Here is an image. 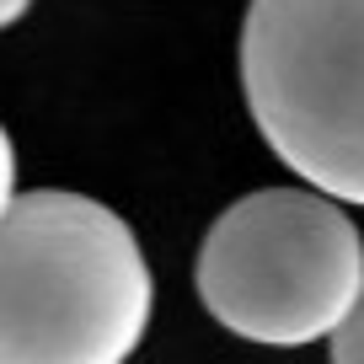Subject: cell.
Returning a JSON list of instances; mask_svg holds the SVG:
<instances>
[{
    "label": "cell",
    "mask_w": 364,
    "mask_h": 364,
    "mask_svg": "<svg viewBox=\"0 0 364 364\" xmlns=\"http://www.w3.org/2000/svg\"><path fill=\"white\" fill-rule=\"evenodd\" d=\"M332 364H364V289L343 316V327L332 332Z\"/></svg>",
    "instance_id": "277c9868"
},
{
    "label": "cell",
    "mask_w": 364,
    "mask_h": 364,
    "mask_svg": "<svg viewBox=\"0 0 364 364\" xmlns=\"http://www.w3.org/2000/svg\"><path fill=\"white\" fill-rule=\"evenodd\" d=\"M11 204H16V150H11V134L0 129V220Z\"/></svg>",
    "instance_id": "5b68a950"
},
{
    "label": "cell",
    "mask_w": 364,
    "mask_h": 364,
    "mask_svg": "<svg viewBox=\"0 0 364 364\" xmlns=\"http://www.w3.org/2000/svg\"><path fill=\"white\" fill-rule=\"evenodd\" d=\"M241 91L257 134L311 193L364 209V0H252Z\"/></svg>",
    "instance_id": "3957f363"
},
{
    "label": "cell",
    "mask_w": 364,
    "mask_h": 364,
    "mask_svg": "<svg viewBox=\"0 0 364 364\" xmlns=\"http://www.w3.org/2000/svg\"><path fill=\"white\" fill-rule=\"evenodd\" d=\"M220 327L262 348H306L343 327L364 289V236L311 188L247 193L209 225L193 268Z\"/></svg>",
    "instance_id": "7a4b0ae2"
},
{
    "label": "cell",
    "mask_w": 364,
    "mask_h": 364,
    "mask_svg": "<svg viewBox=\"0 0 364 364\" xmlns=\"http://www.w3.org/2000/svg\"><path fill=\"white\" fill-rule=\"evenodd\" d=\"M27 6H33V0H0V27L22 22V16H27Z\"/></svg>",
    "instance_id": "8992f818"
},
{
    "label": "cell",
    "mask_w": 364,
    "mask_h": 364,
    "mask_svg": "<svg viewBox=\"0 0 364 364\" xmlns=\"http://www.w3.org/2000/svg\"><path fill=\"white\" fill-rule=\"evenodd\" d=\"M150 262L129 220L65 188L0 220V364H124L150 327Z\"/></svg>",
    "instance_id": "6da1fadb"
}]
</instances>
